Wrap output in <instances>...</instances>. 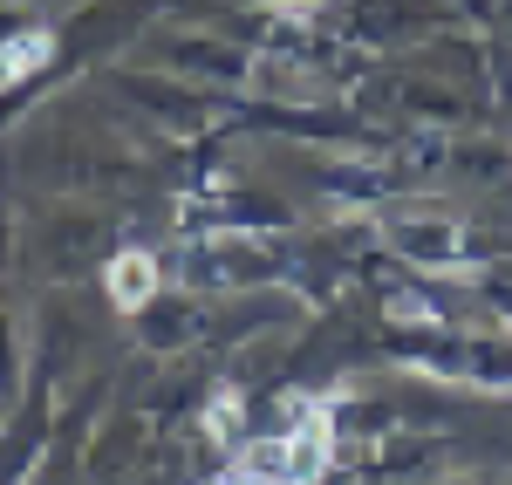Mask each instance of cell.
<instances>
[{"label": "cell", "instance_id": "1", "mask_svg": "<svg viewBox=\"0 0 512 485\" xmlns=\"http://www.w3.org/2000/svg\"><path fill=\"white\" fill-rule=\"evenodd\" d=\"M287 417H294V431H287V445H294V479H321V472H328V445H335L328 404H321V397H294Z\"/></svg>", "mask_w": 512, "mask_h": 485}, {"label": "cell", "instance_id": "2", "mask_svg": "<svg viewBox=\"0 0 512 485\" xmlns=\"http://www.w3.org/2000/svg\"><path fill=\"white\" fill-rule=\"evenodd\" d=\"M158 274H164L158 253H144V246H123L117 260L103 267V287H110V301H117L123 315H137V308L158 294Z\"/></svg>", "mask_w": 512, "mask_h": 485}, {"label": "cell", "instance_id": "3", "mask_svg": "<svg viewBox=\"0 0 512 485\" xmlns=\"http://www.w3.org/2000/svg\"><path fill=\"white\" fill-rule=\"evenodd\" d=\"M48 55H55V35H48V28H21L14 41H0V89L41 76V69H48Z\"/></svg>", "mask_w": 512, "mask_h": 485}, {"label": "cell", "instance_id": "4", "mask_svg": "<svg viewBox=\"0 0 512 485\" xmlns=\"http://www.w3.org/2000/svg\"><path fill=\"white\" fill-rule=\"evenodd\" d=\"M396 246H403L417 267H431V274H444V267H458V274H465V267H472V260H465V246H458V226H451V219L431 226V233H396Z\"/></svg>", "mask_w": 512, "mask_h": 485}, {"label": "cell", "instance_id": "5", "mask_svg": "<svg viewBox=\"0 0 512 485\" xmlns=\"http://www.w3.org/2000/svg\"><path fill=\"white\" fill-rule=\"evenodd\" d=\"M226 472H233V479H294V445H287V431H280V438H253L246 451H233Z\"/></svg>", "mask_w": 512, "mask_h": 485}, {"label": "cell", "instance_id": "6", "mask_svg": "<svg viewBox=\"0 0 512 485\" xmlns=\"http://www.w3.org/2000/svg\"><path fill=\"white\" fill-rule=\"evenodd\" d=\"M239 431H246V397H239V390H212V404H205V438H212V445H246Z\"/></svg>", "mask_w": 512, "mask_h": 485}, {"label": "cell", "instance_id": "7", "mask_svg": "<svg viewBox=\"0 0 512 485\" xmlns=\"http://www.w3.org/2000/svg\"><path fill=\"white\" fill-rule=\"evenodd\" d=\"M390 315L396 322H444V308H431L424 294H390Z\"/></svg>", "mask_w": 512, "mask_h": 485}]
</instances>
